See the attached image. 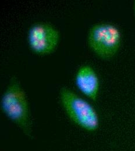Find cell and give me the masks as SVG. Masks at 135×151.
<instances>
[{"mask_svg":"<svg viewBox=\"0 0 135 151\" xmlns=\"http://www.w3.org/2000/svg\"><path fill=\"white\" fill-rule=\"evenodd\" d=\"M58 30L50 24L37 23L32 25L27 33V42L35 54L45 55L52 53L59 41Z\"/></svg>","mask_w":135,"mask_h":151,"instance_id":"cell-4","label":"cell"},{"mask_svg":"<svg viewBox=\"0 0 135 151\" xmlns=\"http://www.w3.org/2000/svg\"><path fill=\"white\" fill-rule=\"evenodd\" d=\"M134 11H135V2H134Z\"/></svg>","mask_w":135,"mask_h":151,"instance_id":"cell-6","label":"cell"},{"mask_svg":"<svg viewBox=\"0 0 135 151\" xmlns=\"http://www.w3.org/2000/svg\"><path fill=\"white\" fill-rule=\"evenodd\" d=\"M1 109L28 137L32 138V122L26 94L17 77H12L2 96Z\"/></svg>","mask_w":135,"mask_h":151,"instance_id":"cell-1","label":"cell"},{"mask_svg":"<svg viewBox=\"0 0 135 151\" xmlns=\"http://www.w3.org/2000/svg\"><path fill=\"white\" fill-rule=\"evenodd\" d=\"M75 84L83 94L93 101H96L100 90V81L92 67L89 65L80 67L75 76Z\"/></svg>","mask_w":135,"mask_h":151,"instance_id":"cell-5","label":"cell"},{"mask_svg":"<svg viewBox=\"0 0 135 151\" xmlns=\"http://www.w3.org/2000/svg\"><path fill=\"white\" fill-rule=\"evenodd\" d=\"M59 96L65 112L73 123L89 132L98 130L99 117L89 102L65 87L61 88Z\"/></svg>","mask_w":135,"mask_h":151,"instance_id":"cell-2","label":"cell"},{"mask_svg":"<svg viewBox=\"0 0 135 151\" xmlns=\"http://www.w3.org/2000/svg\"><path fill=\"white\" fill-rule=\"evenodd\" d=\"M122 35L116 25L107 23L94 24L90 29L87 43L97 56L105 60L114 57L121 44Z\"/></svg>","mask_w":135,"mask_h":151,"instance_id":"cell-3","label":"cell"}]
</instances>
